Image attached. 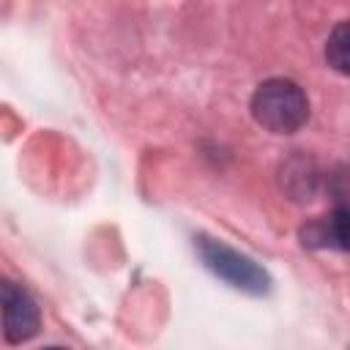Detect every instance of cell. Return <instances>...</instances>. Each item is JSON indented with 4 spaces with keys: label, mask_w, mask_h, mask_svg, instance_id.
Returning <instances> with one entry per match:
<instances>
[{
    "label": "cell",
    "mask_w": 350,
    "mask_h": 350,
    "mask_svg": "<svg viewBox=\"0 0 350 350\" xmlns=\"http://www.w3.org/2000/svg\"><path fill=\"white\" fill-rule=\"evenodd\" d=\"M279 183H282V191L290 200L306 202V200H312L317 194V189L323 183V172H320V167H317V161L312 156L295 150L287 161H282Z\"/></svg>",
    "instance_id": "cell-5"
},
{
    "label": "cell",
    "mask_w": 350,
    "mask_h": 350,
    "mask_svg": "<svg viewBox=\"0 0 350 350\" xmlns=\"http://www.w3.org/2000/svg\"><path fill=\"white\" fill-rule=\"evenodd\" d=\"M194 252L200 257V262L224 284H230L232 290H241L246 295H265L271 293V273L252 260L249 254L227 246L219 238H211L205 232L194 235Z\"/></svg>",
    "instance_id": "cell-2"
},
{
    "label": "cell",
    "mask_w": 350,
    "mask_h": 350,
    "mask_svg": "<svg viewBox=\"0 0 350 350\" xmlns=\"http://www.w3.org/2000/svg\"><path fill=\"white\" fill-rule=\"evenodd\" d=\"M298 241L306 249L350 252V202H336L325 216L306 221L298 230Z\"/></svg>",
    "instance_id": "cell-4"
},
{
    "label": "cell",
    "mask_w": 350,
    "mask_h": 350,
    "mask_svg": "<svg viewBox=\"0 0 350 350\" xmlns=\"http://www.w3.org/2000/svg\"><path fill=\"white\" fill-rule=\"evenodd\" d=\"M249 112L254 123L271 134H295L309 120V96L298 82L287 77H271L254 88Z\"/></svg>",
    "instance_id": "cell-1"
},
{
    "label": "cell",
    "mask_w": 350,
    "mask_h": 350,
    "mask_svg": "<svg viewBox=\"0 0 350 350\" xmlns=\"http://www.w3.org/2000/svg\"><path fill=\"white\" fill-rule=\"evenodd\" d=\"M0 306H3V339L5 345L30 342L41 331V309L36 298L16 282H0Z\"/></svg>",
    "instance_id": "cell-3"
},
{
    "label": "cell",
    "mask_w": 350,
    "mask_h": 350,
    "mask_svg": "<svg viewBox=\"0 0 350 350\" xmlns=\"http://www.w3.org/2000/svg\"><path fill=\"white\" fill-rule=\"evenodd\" d=\"M325 63L336 74L350 77V19H342L328 33V41H325Z\"/></svg>",
    "instance_id": "cell-6"
}]
</instances>
